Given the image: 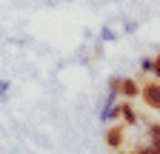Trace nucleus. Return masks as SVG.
I'll return each mask as SVG.
<instances>
[{"instance_id":"9b49d317","label":"nucleus","mask_w":160,"mask_h":154,"mask_svg":"<svg viewBox=\"0 0 160 154\" xmlns=\"http://www.w3.org/2000/svg\"><path fill=\"white\" fill-rule=\"evenodd\" d=\"M103 40H114V31H112V29H109V26H106V29H103Z\"/></svg>"},{"instance_id":"9d476101","label":"nucleus","mask_w":160,"mask_h":154,"mask_svg":"<svg viewBox=\"0 0 160 154\" xmlns=\"http://www.w3.org/2000/svg\"><path fill=\"white\" fill-rule=\"evenodd\" d=\"M6 91H9V83L0 80V100H6Z\"/></svg>"},{"instance_id":"1a4fd4ad","label":"nucleus","mask_w":160,"mask_h":154,"mask_svg":"<svg viewBox=\"0 0 160 154\" xmlns=\"http://www.w3.org/2000/svg\"><path fill=\"white\" fill-rule=\"evenodd\" d=\"M134 154H160V148H157V146H146V148H140V151H134Z\"/></svg>"},{"instance_id":"0eeeda50","label":"nucleus","mask_w":160,"mask_h":154,"mask_svg":"<svg viewBox=\"0 0 160 154\" xmlns=\"http://www.w3.org/2000/svg\"><path fill=\"white\" fill-rule=\"evenodd\" d=\"M120 94V77H112L109 80V97H117Z\"/></svg>"},{"instance_id":"423d86ee","label":"nucleus","mask_w":160,"mask_h":154,"mask_svg":"<svg viewBox=\"0 0 160 154\" xmlns=\"http://www.w3.org/2000/svg\"><path fill=\"white\" fill-rule=\"evenodd\" d=\"M149 140H152V146L160 148V123H154V126L149 128Z\"/></svg>"},{"instance_id":"f03ea898","label":"nucleus","mask_w":160,"mask_h":154,"mask_svg":"<svg viewBox=\"0 0 160 154\" xmlns=\"http://www.w3.org/2000/svg\"><path fill=\"white\" fill-rule=\"evenodd\" d=\"M106 146H112V148H120V146H123V126H112L106 131Z\"/></svg>"},{"instance_id":"6e6552de","label":"nucleus","mask_w":160,"mask_h":154,"mask_svg":"<svg viewBox=\"0 0 160 154\" xmlns=\"http://www.w3.org/2000/svg\"><path fill=\"white\" fill-rule=\"evenodd\" d=\"M149 71L154 74V77H160V51H157V57L152 60V66H149Z\"/></svg>"},{"instance_id":"7ed1b4c3","label":"nucleus","mask_w":160,"mask_h":154,"mask_svg":"<svg viewBox=\"0 0 160 154\" xmlns=\"http://www.w3.org/2000/svg\"><path fill=\"white\" fill-rule=\"evenodd\" d=\"M120 94H123V97H137V94H140V86L134 80H129V77H120Z\"/></svg>"},{"instance_id":"20e7f679","label":"nucleus","mask_w":160,"mask_h":154,"mask_svg":"<svg viewBox=\"0 0 160 154\" xmlns=\"http://www.w3.org/2000/svg\"><path fill=\"white\" fill-rule=\"evenodd\" d=\"M112 100H114V97H109V100H106V106H103V111H100V120H103V123L114 120L117 114H120V108H117V106H112Z\"/></svg>"},{"instance_id":"f257e3e1","label":"nucleus","mask_w":160,"mask_h":154,"mask_svg":"<svg viewBox=\"0 0 160 154\" xmlns=\"http://www.w3.org/2000/svg\"><path fill=\"white\" fill-rule=\"evenodd\" d=\"M140 97H143V103L149 108H157L160 111V83L157 80H149L143 89H140Z\"/></svg>"},{"instance_id":"39448f33","label":"nucleus","mask_w":160,"mask_h":154,"mask_svg":"<svg viewBox=\"0 0 160 154\" xmlns=\"http://www.w3.org/2000/svg\"><path fill=\"white\" fill-rule=\"evenodd\" d=\"M120 114L126 117V123H129V126H134V123H137V114H134V108H132L129 103H123V106H120Z\"/></svg>"}]
</instances>
